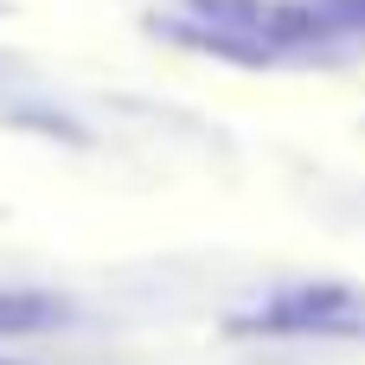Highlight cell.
<instances>
[{
    "label": "cell",
    "mask_w": 365,
    "mask_h": 365,
    "mask_svg": "<svg viewBox=\"0 0 365 365\" xmlns=\"http://www.w3.org/2000/svg\"><path fill=\"white\" fill-rule=\"evenodd\" d=\"M64 321H71V302H64V295H38V289H0V340L45 334V327H64Z\"/></svg>",
    "instance_id": "2"
},
{
    "label": "cell",
    "mask_w": 365,
    "mask_h": 365,
    "mask_svg": "<svg viewBox=\"0 0 365 365\" xmlns=\"http://www.w3.org/2000/svg\"><path fill=\"white\" fill-rule=\"evenodd\" d=\"M0 365H19V359H0Z\"/></svg>",
    "instance_id": "3"
},
{
    "label": "cell",
    "mask_w": 365,
    "mask_h": 365,
    "mask_svg": "<svg viewBox=\"0 0 365 365\" xmlns=\"http://www.w3.org/2000/svg\"><path fill=\"white\" fill-rule=\"evenodd\" d=\"M231 327L237 334H269V340H289V334H365V289L295 282V289H276L269 302H257L250 314H237Z\"/></svg>",
    "instance_id": "1"
}]
</instances>
